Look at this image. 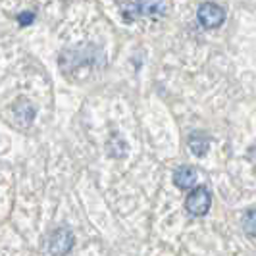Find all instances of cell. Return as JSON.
<instances>
[{"label": "cell", "mask_w": 256, "mask_h": 256, "mask_svg": "<svg viewBox=\"0 0 256 256\" xmlns=\"http://www.w3.org/2000/svg\"><path fill=\"white\" fill-rule=\"evenodd\" d=\"M168 10V0H126L120 6V16L126 24L142 18H160Z\"/></svg>", "instance_id": "obj_1"}, {"label": "cell", "mask_w": 256, "mask_h": 256, "mask_svg": "<svg viewBox=\"0 0 256 256\" xmlns=\"http://www.w3.org/2000/svg\"><path fill=\"white\" fill-rule=\"evenodd\" d=\"M210 204H212V194L206 187H194L187 198H185V208L191 216H204L210 210Z\"/></svg>", "instance_id": "obj_2"}, {"label": "cell", "mask_w": 256, "mask_h": 256, "mask_svg": "<svg viewBox=\"0 0 256 256\" xmlns=\"http://www.w3.org/2000/svg\"><path fill=\"white\" fill-rule=\"evenodd\" d=\"M196 20L204 29H216L226 22V12H224L222 6L214 4V2H204V4L198 6Z\"/></svg>", "instance_id": "obj_3"}, {"label": "cell", "mask_w": 256, "mask_h": 256, "mask_svg": "<svg viewBox=\"0 0 256 256\" xmlns=\"http://www.w3.org/2000/svg\"><path fill=\"white\" fill-rule=\"evenodd\" d=\"M48 248L54 256H66L74 248V233L68 228H58L50 235V243Z\"/></svg>", "instance_id": "obj_4"}, {"label": "cell", "mask_w": 256, "mask_h": 256, "mask_svg": "<svg viewBox=\"0 0 256 256\" xmlns=\"http://www.w3.org/2000/svg\"><path fill=\"white\" fill-rule=\"evenodd\" d=\"M174 183H176V187H180L183 191L192 189L194 183H196V172H194V168H191V166L178 168V170L174 172Z\"/></svg>", "instance_id": "obj_5"}, {"label": "cell", "mask_w": 256, "mask_h": 256, "mask_svg": "<svg viewBox=\"0 0 256 256\" xmlns=\"http://www.w3.org/2000/svg\"><path fill=\"white\" fill-rule=\"evenodd\" d=\"M189 146H191V152L194 156H204L208 152V146H210V139L202 131H194L189 137Z\"/></svg>", "instance_id": "obj_6"}, {"label": "cell", "mask_w": 256, "mask_h": 256, "mask_svg": "<svg viewBox=\"0 0 256 256\" xmlns=\"http://www.w3.org/2000/svg\"><path fill=\"white\" fill-rule=\"evenodd\" d=\"M243 230L248 237H256V208L248 210L243 216Z\"/></svg>", "instance_id": "obj_7"}, {"label": "cell", "mask_w": 256, "mask_h": 256, "mask_svg": "<svg viewBox=\"0 0 256 256\" xmlns=\"http://www.w3.org/2000/svg\"><path fill=\"white\" fill-rule=\"evenodd\" d=\"M35 22V14L33 12H22L20 16H18V24L22 27H26V26H31Z\"/></svg>", "instance_id": "obj_8"}, {"label": "cell", "mask_w": 256, "mask_h": 256, "mask_svg": "<svg viewBox=\"0 0 256 256\" xmlns=\"http://www.w3.org/2000/svg\"><path fill=\"white\" fill-rule=\"evenodd\" d=\"M248 160L256 166V144H252V146H250V150H248Z\"/></svg>", "instance_id": "obj_9"}]
</instances>
